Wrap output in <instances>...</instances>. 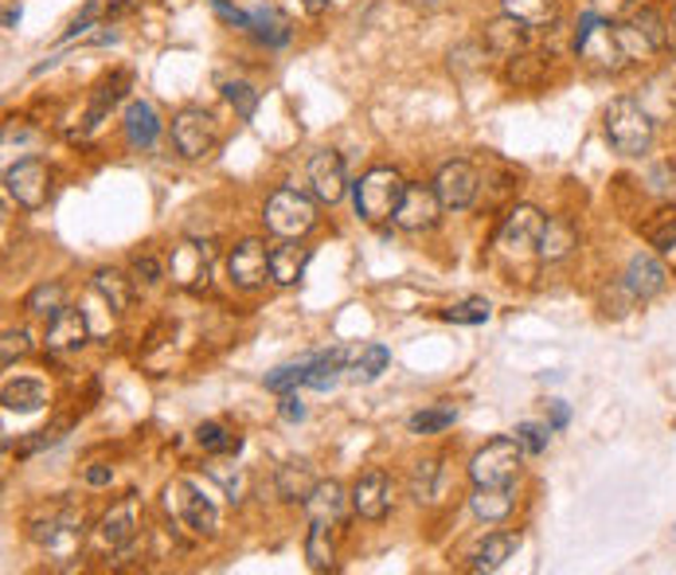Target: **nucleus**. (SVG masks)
<instances>
[{
    "instance_id": "603ef678",
    "label": "nucleus",
    "mask_w": 676,
    "mask_h": 575,
    "mask_svg": "<svg viewBox=\"0 0 676 575\" xmlns=\"http://www.w3.org/2000/svg\"><path fill=\"white\" fill-rule=\"evenodd\" d=\"M110 478H114V470H110V466H91V470H86V482H91V485H110Z\"/></svg>"
},
{
    "instance_id": "9d476101",
    "label": "nucleus",
    "mask_w": 676,
    "mask_h": 575,
    "mask_svg": "<svg viewBox=\"0 0 676 575\" xmlns=\"http://www.w3.org/2000/svg\"><path fill=\"white\" fill-rule=\"evenodd\" d=\"M168 275L181 290H207V278H212V247L196 239H184L168 255Z\"/></svg>"
},
{
    "instance_id": "4468645a",
    "label": "nucleus",
    "mask_w": 676,
    "mask_h": 575,
    "mask_svg": "<svg viewBox=\"0 0 676 575\" xmlns=\"http://www.w3.org/2000/svg\"><path fill=\"white\" fill-rule=\"evenodd\" d=\"M309 184H314V196L321 204L345 201V192H348L345 157H340L337 150H317L314 157H309Z\"/></svg>"
},
{
    "instance_id": "bb28decb",
    "label": "nucleus",
    "mask_w": 676,
    "mask_h": 575,
    "mask_svg": "<svg viewBox=\"0 0 676 575\" xmlns=\"http://www.w3.org/2000/svg\"><path fill=\"white\" fill-rule=\"evenodd\" d=\"M306 513H309V521H332L337 525L340 517H345V490H340V482H317L314 485V493H309L306 501Z\"/></svg>"
},
{
    "instance_id": "5701e85b",
    "label": "nucleus",
    "mask_w": 676,
    "mask_h": 575,
    "mask_svg": "<svg viewBox=\"0 0 676 575\" xmlns=\"http://www.w3.org/2000/svg\"><path fill=\"white\" fill-rule=\"evenodd\" d=\"M125 91H130V71H114V75L102 79V83L94 86V94H91V110H86V117H83L86 130H99L102 117H106L110 110H114L117 102L125 99Z\"/></svg>"
},
{
    "instance_id": "c756f323",
    "label": "nucleus",
    "mask_w": 676,
    "mask_h": 575,
    "mask_svg": "<svg viewBox=\"0 0 676 575\" xmlns=\"http://www.w3.org/2000/svg\"><path fill=\"white\" fill-rule=\"evenodd\" d=\"M94 290L102 294V301H106L114 314H125V309H130V301H133V278H125L122 270L106 267V270H99V275H94Z\"/></svg>"
},
{
    "instance_id": "cd10ccee",
    "label": "nucleus",
    "mask_w": 676,
    "mask_h": 575,
    "mask_svg": "<svg viewBox=\"0 0 676 575\" xmlns=\"http://www.w3.org/2000/svg\"><path fill=\"white\" fill-rule=\"evenodd\" d=\"M306 559L314 572H329L332 567V559H337V533H332V521H309Z\"/></svg>"
},
{
    "instance_id": "412c9836",
    "label": "nucleus",
    "mask_w": 676,
    "mask_h": 575,
    "mask_svg": "<svg viewBox=\"0 0 676 575\" xmlns=\"http://www.w3.org/2000/svg\"><path fill=\"white\" fill-rule=\"evenodd\" d=\"M161 137V114L153 110V102H130L125 106V142L133 150H153Z\"/></svg>"
},
{
    "instance_id": "6ab92c4d",
    "label": "nucleus",
    "mask_w": 676,
    "mask_h": 575,
    "mask_svg": "<svg viewBox=\"0 0 676 575\" xmlns=\"http://www.w3.org/2000/svg\"><path fill=\"white\" fill-rule=\"evenodd\" d=\"M48 349L51 352H74V349H83L86 345V317L83 309H59L55 317L48 321Z\"/></svg>"
},
{
    "instance_id": "ea45409f",
    "label": "nucleus",
    "mask_w": 676,
    "mask_h": 575,
    "mask_svg": "<svg viewBox=\"0 0 676 575\" xmlns=\"http://www.w3.org/2000/svg\"><path fill=\"white\" fill-rule=\"evenodd\" d=\"M309 368H314V357H306V360H294V364H281V368H274V372L266 376V388H270V392H294L297 383H306Z\"/></svg>"
},
{
    "instance_id": "aec40b11",
    "label": "nucleus",
    "mask_w": 676,
    "mask_h": 575,
    "mask_svg": "<svg viewBox=\"0 0 676 575\" xmlns=\"http://www.w3.org/2000/svg\"><path fill=\"white\" fill-rule=\"evenodd\" d=\"M665 283H668V270L660 267L653 255H634V259H629V267H626L629 298H642V301L657 298V294L665 290Z\"/></svg>"
},
{
    "instance_id": "58836bf2",
    "label": "nucleus",
    "mask_w": 676,
    "mask_h": 575,
    "mask_svg": "<svg viewBox=\"0 0 676 575\" xmlns=\"http://www.w3.org/2000/svg\"><path fill=\"white\" fill-rule=\"evenodd\" d=\"M196 442L207 454H232L239 451V434H232L223 423H199L196 427Z\"/></svg>"
},
{
    "instance_id": "9b49d317",
    "label": "nucleus",
    "mask_w": 676,
    "mask_h": 575,
    "mask_svg": "<svg viewBox=\"0 0 676 575\" xmlns=\"http://www.w3.org/2000/svg\"><path fill=\"white\" fill-rule=\"evenodd\" d=\"M32 536L51 552L55 559H71L83 544V517H74L66 505H55V513L48 517V525H35Z\"/></svg>"
},
{
    "instance_id": "a878e982",
    "label": "nucleus",
    "mask_w": 676,
    "mask_h": 575,
    "mask_svg": "<svg viewBox=\"0 0 676 575\" xmlns=\"http://www.w3.org/2000/svg\"><path fill=\"white\" fill-rule=\"evenodd\" d=\"M274 485H278V497L281 501H306L309 493H314L317 478H314V466H309L306 459H289L278 466V478H274Z\"/></svg>"
},
{
    "instance_id": "b1692460",
    "label": "nucleus",
    "mask_w": 676,
    "mask_h": 575,
    "mask_svg": "<svg viewBox=\"0 0 676 575\" xmlns=\"http://www.w3.org/2000/svg\"><path fill=\"white\" fill-rule=\"evenodd\" d=\"M575 247H578L575 224H571L567 216H552V219L544 224V235H540L536 255H540L544 263H563Z\"/></svg>"
},
{
    "instance_id": "4be33fe9",
    "label": "nucleus",
    "mask_w": 676,
    "mask_h": 575,
    "mask_svg": "<svg viewBox=\"0 0 676 575\" xmlns=\"http://www.w3.org/2000/svg\"><path fill=\"white\" fill-rule=\"evenodd\" d=\"M529 32H532V28H524L520 20L496 17V20H489V24H485V48L493 51V55L512 59V55H520V51L529 48Z\"/></svg>"
},
{
    "instance_id": "a19ab883",
    "label": "nucleus",
    "mask_w": 676,
    "mask_h": 575,
    "mask_svg": "<svg viewBox=\"0 0 676 575\" xmlns=\"http://www.w3.org/2000/svg\"><path fill=\"white\" fill-rule=\"evenodd\" d=\"M629 24H634L657 51L668 48V28H665V17H660L657 9H637L634 17H629Z\"/></svg>"
},
{
    "instance_id": "ddd939ff",
    "label": "nucleus",
    "mask_w": 676,
    "mask_h": 575,
    "mask_svg": "<svg viewBox=\"0 0 676 575\" xmlns=\"http://www.w3.org/2000/svg\"><path fill=\"white\" fill-rule=\"evenodd\" d=\"M442 201H438L434 188H422V184H407L403 201L396 208V227L399 232H430L442 216Z\"/></svg>"
},
{
    "instance_id": "f704fd0d",
    "label": "nucleus",
    "mask_w": 676,
    "mask_h": 575,
    "mask_svg": "<svg viewBox=\"0 0 676 575\" xmlns=\"http://www.w3.org/2000/svg\"><path fill=\"white\" fill-rule=\"evenodd\" d=\"M391 364V352L388 345H368V349H360V357L352 360V368H348V376L360 383H371V380H380L383 372H388Z\"/></svg>"
},
{
    "instance_id": "4c0bfd02",
    "label": "nucleus",
    "mask_w": 676,
    "mask_h": 575,
    "mask_svg": "<svg viewBox=\"0 0 676 575\" xmlns=\"http://www.w3.org/2000/svg\"><path fill=\"white\" fill-rule=\"evenodd\" d=\"M250 32H255L263 43H270V48H281V43L289 40V24L281 17H274V9L250 12Z\"/></svg>"
},
{
    "instance_id": "5fc2aeb1",
    "label": "nucleus",
    "mask_w": 676,
    "mask_h": 575,
    "mask_svg": "<svg viewBox=\"0 0 676 575\" xmlns=\"http://www.w3.org/2000/svg\"><path fill=\"white\" fill-rule=\"evenodd\" d=\"M4 24L17 28V24H20V9H9V12H4Z\"/></svg>"
},
{
    "instance_id": "423d86ee",
    "label": "nucleus",
    "mask_w": 676,
    "mask_h": 575,
    "mask_svg": "<svg viewBox=\"0 0 676 575\" xmlns=\"http://www.w3.org/2000/svg\"><path fill=\"white\" fill-rule=\"evenodd\" d=\"M520 462H524V446L516 442V434L493 439L470 459V478L473 485H512L520 474Z\"/></svg>"
},
{
    "instance_id": "c9c22d12",
    "label": "nucleus",
    "mask_w": 676,
    "mask_h": 575,
    "mask_svg": "<svg viewBox=\"0 0 676 575\" xmlns=\"http://www.w3.org/2000/svg\"><path fill=\"white\" fill-rule=\"evenodd\" d=\"M63 298H66V290H63V283H40L35 286L32 294L24 298V309L32 317H43V321H51V317L63 309Z\"/></svg>"
},
{
    "instance_id": "8fccbe9b",
    "label": "nucleus",
    "mask_w": 676,
    "mask_h": 575,
    "mask_svg": "<svg viewBox=\"0 0 676 575\" xmlns=\"http://www.w3.org/2000/svg\"><path fill=\"white\" fill-rule=\"evenodd\" d=\"M59 439H63V427H51V431H40L35 439H28L24 446H20V454H35V451H43V446H55Z\"/></svg>"
},
{
    "instance_id": "39448f33",
    "label": "nucleus",
    "mask_w": 676,
    "mask_h": 575,
    "mask_svg": "<svg viewBox=\"0 0 676 575\" xmlns=\"http://www.w3.org/2000/svg\"><path fill=\"white\" fill-rule=\"evenodd\" d=\"M165 509L176 525L196 536H215V528H219V513H215L212 497H204L188 478H176V482L165 485Z\"/></svg>"
},
{
    "instance_id": "09e8293b",
    "label": "nucleus",
    "mask_w": 676,
    "mask_h": 575,
    "mask_svg": "<svg viewBox=\"0 0 676 575\" xmlns=\"http://www.w3.org/2000/svg\"><path fill=\"white\" fill-rule=\"evenodd\" d=\"M99 12H102V4H99V0H91V4H86V9L71 20V28H66V40H74V35H83L86 28H91L94 20H99Z\"/></svg>"
},
{
    "instance_id": "a211bd4d",
    "label": "nucleus",
    "mask_w": 676,
    "mask_h": 575,
    "mask_svg": "<svg viewBox=\"0 0 676 575\" xmlns=\"http://www.w3.org/2000/svg\"><path fill=\"white\" fill-rule=\"evenodd\" d=\"M309 259H314V250H309L301 239H281V243H274V247H270V275H274V283L297 286L301 278H306Z\"/></svg>"
},
{
    "instance_id": "c03bdc74",
    "label": "nucleus",
    "mask_w": 676,
    "mask_h": 575,
    "mask_svg": "<svg viewBox=\"0 0 676 575\" xmlns=\"http://www.w3.org/2000/svg\"><path fill=\"white\" fill-rule=\"evenodd\" d=\"M223 99L232 102L235 114H239L243 122H250V117H255V110H258V91H255L250 83H227V86H223Z\"/></svg>"
},
{
    "instance_id": "79ce46f5",
    "label": "nucleus",
    "mask_w": 676,
    "mask_h": 575,
    "mask_svg": "<svg viewBox=\"0 0 676 575\" xmlns=\"http://www.w3.org/2000/svg\"><path fill=\"white\" fill-rule=\"evenodd\" d=\"M458 411L454 408H430V411H419V415L407 419V427H411L414 434H438L445 431V427H454Z\"/></svg>"
},
{
    "instance_id": "393cba45",
    "label": "nucleus",
    "mask_w": 676,
    "mask_h": 575,
    "mask_svg": "<svg viewBox=\"0 0 676 575\" xmlns=\"http://www.w3.org/2000/svg\"><path fill=\"white\" fill-rule=\"evenodd\" d=\"M516 497H512V485H478L470 497L473 517L485 521V525H501L504 517L512 513Z\"/></svg>"
},
{
    "instance_id": "473e14b6",
    "label": "nucleus",
    "mask_w": 676,
    "mask_h": 575,
    "mask_svg": "<svg viewBox=\"0 0 676 575\" xmlns=\"http://www.w3.org/2000/svg\"><path fill=\"white\" fill-rule=\"evenodd\" d=\"M645 239H649L665 259H673V267H676V208H660L657 216L645 224Z\"/></svg>"
},
{
    "instance_id": "0eeeda50",
    "label": "nucleus",
    "mask_w": 676,
    "mask_h": 575,
    "mask_svg": "<svg viewBox=\"0 0 676 575\" xmlns=\"http://www.w3.org/2000/svg\"><path fill=\"white\" fill-rule=\"evenodd\" d=\"M173 145L181 157L199 161L219 145V125H215V117L207 110L188 106L173 117Z\"/></svg>"
},
{
    "instance_id": "de8ad7c7",
    "label": "nucleus",
    "mask_w": 676,
    "mask_h": 575,
    "mask_svg": "<svg viewBox=\"0 0 676 575\" xmlns=\"http://www.w3.org/2000/svg\"><path fill=\"white\" fill-rule=\"evenodd\" d=\"M133 278H141V283H161V278H165V270H161V263L153 259V255H137V259H133Z\"/></svg>"
},
{
    "instance_id": "1a4fd4ad",
    "label": "nucleus",
    "mask_w": 676,
    "mask_h": 575,
    "mask_svg": "<svg viewBox=\"0 0 676 575\" xmlns=\"http://www.w3.org/2000/svg\"><path fill=\"white\" fill-rule=\"evenodd\" d=\"M434 192L445 212H465L481 192V176L470 161H445L434 176Z\"/></svg>"
},
{
    "instance_id": "a18cd8bd",
    "label": "nucleus",
    "mask_w": 676,
    "mask_h": 575,
    "mask_svg": "<svg viewBox=\"0 0 676 575\" xmlns=\"http://www.w3.org/2000/svg\"><path fill=\"white\" fill-rule=\"evenodd\" d=\"M516 442L524 446V454H540V451H547V439H552V427H544V423H520L516 431Z\"/></svg>"
},
{
    "instance_id": "72a5a7b5",
    "label": "nucleus",
    "mask_w": 676,
    "mask_h": 575,
    "mask_svg": "<svg viewBox=\"0 0 676 575\" xmlns=\"http://www.w3.org/2000/svg\"><path fill=\"white\" fill-rule=\"evenodd\" d=\"M516 552V536L512 533H493L485 536V544L478 548V556H473V572H496V567H504V559Z\"/></svg>"
},
{
    "instance_id": "49530a36",
    "label": "nucleus",
    "mask_w": 676,
    "mask_h": 575,
    "mask_svg": "<svg viewBox=\"0 0 676 575\" xmlns=\"http://www.w3.org/2000/svg\"><path fill=\"white\" fill-rule=\"evenodd\" d=\"M28 349H32V341H28L24 329H4V337H0V360H4V368L17 364Z\"/></svg>"
},
{
    "instance_id": "864d4df0",
    "label": "nucleus",
    "mask_w": 676,
    "mask_h": 575,
    "mask_svg": "<svg viewBox=\"0 0 676 575\" xmlns=\"http://www.w3.org/2000/svg\"><path fill=\"white\" fill-rule=\"evenodd\" d=\"M563 427H567V403L555 400L552 403V431H563Z\"/></svg>"
},
{
    "instance_id": "37998d69",
    "label": "nucleus",
    "mask_w": 676,
    "mask_h": 575,
    "mask_svg": "<svg viewBox=\"0 0 676 575\" xmlns=\"http://www.w3.org/2000/svg\"><path fill=\"white\" fill-rule=\"evenodd\" d=\"M438 490V459H422L414 462L411 470V497L414 501H430Z\"/></svg>"
},
{
    "instance_id": "3c124183",
    "label": "nucleus",
    "mask_w": 676,
    "mask_h": 575,
    "mask_svg": "<svg viewBox=\"0 0 676 575\" xmlns=\"http://www.w3.org/2000/svg\"><path fill=\"white\" fill-rule=\"evenodd\" d=\"M281 419H286V423H301V419H306V403L297 400L294 392H281Z\"/></svg>"
},
{
    "instance_id": "dca6fc26",
    "label": "nucleus",
    "mask_w": 676,
    "mask_h": 575,
    "mask_svg": "<svg viewBox=\"0 0 676 575\" xmlns=\"http://www.w3.org/2000/svg\"><path fill=\"white\" fill-rule=\"evenodd\" d=\"M352 509L363 521H383L391 509V482L383 470H368L352 485Z\"/></svg>"
},
{
    "instance_id": "c85d7f7f",
    "label": "nucleus",
    "mask_w": 676,
    "mask_h": 575,
    "mask_svg": "<svg viewBox=\"0 0 676 575\" xmlns=\"http://www.w3.org/2000/svg\"><path fill=\"white\" fill-rule=\"evenodd\" d=\"M501 9L524 28H552L560 17V0H501Z\"/></svg>"
},
{
    "instance_id": "6e6d98bb",
    "label": "nucleus",
    "mask_w": 676,
    "mask_h": 575,
    "mask_svg": "<svg viewBox=\"0 0 676 575\" xmlns=\"http://www.w3.org/2000/svg\"><path fill=\"white\" fill-rule=\"evenodd\" d=\"M673 536H676V525H673Z\"/></svg>"
},
{
    "instance_id": "2eb2a0df",
    "label": "nucleus",
    "mask_w": 676,
    "mask_h": 575,
    "mask_svg": "<svg viewBox=\"0 0 676 575\" xmlns=\"http://www.w3.org/2000/svg\"><path fill=\"white\" fill-rule=\"evenodd\" d=\"M544 212L532 208V204H516V208L504 216V227H501V250H529V247H540V235H544Z\"/></svg>"
},
{
    "instance_id": "20e7f679",
    "label": "nucleus",
    "mask_w": 676,
    "mask_h": 575,
    "mask_svg": "<svg viewBox=\"0 0 676 575\" xmlns=\"http://www.w3.org/2000/svg\"><path fill=\"white\" fill-rule=\"evenodd\" d=\"M263 224L270 227L278 239H306V235L317 227V204L309 201L306 192L278 188L270 201H266Z\"/></svg>"
},
{
    "instance_id": "7ed1b4c3",
    "label": "nucleus",
    "mask_w": 676,
    "mask_h": 575,
    "mask_svg": "<svg viewBox=\"0 0 676 575\" xmlns=\"http://www.w3.org/2000/svg\"><path fill=\"white\" fill-rule=\"evenodd\" d=\"M575 55L583 59L586 68L606 71V75H618L622 68H629L626 48L618 40V24H606L598 17H586L583 28L575 35Z\"/></svg>"
},
{
    "instance_id": "e433bc0d",
    "label": "nucleus",
    "mask_w": 676,
    "mask_h": 575,
    "mask_svg": "<svg viewBox=\"0 0 676 575\" xmlns=\"http://www.w3.org/2000/svg\"><path fill=\"white\" fill-rule=\"evenodd\" d=\"M489 317H493V306L485 298H462L442 309V321H450V326H485Z\"/></svg>"
},
{
    "instance_id": "f257e3e1",
    "label": "nucleus",
    "mask_w": 676,
    "mask_h": 575,
    "mask_svg": "<svg viewBox=\"0 0 676 575\" xmlns=\"http://www.w3.org/2000/svg\"><path fill=\"white\" fill-rule=\"evenodd\" d=\"M407 181L396 173V168L380 165V168H368L360 176V184L352 188V201H356V216L363 224H383V219H396V208L403 201Z\"/></svg>"
},
{
    "instance_id": "2f4dec72",
    "label": "nucleus",
    "mask_w": 676,
    "mask_h": 575,
    "mask_svg": "<svg viewBox=\"0 0 676 575\" xmlns=\"http://www.w3.org/2000/svg\"><path fill=\"white\" fill-rule=\"evenodd\" d=\"M547 75V63L544 55H532V51H520V55L509 59V68H504V79H509L512 86H520V91H532V86H540Z\"/></svg>"
},
{
    "instance_id": "7c9ffc66",
    "label": "nucleus",
    "mask_w": 676,
    "mask_h": 575,
    "mask_svg": "<svg viewBox=\"0 0 676 575\" xmlns=\"http://www.w3.org/2000/svg\"><path fill=\"white\" fill-rule=\"evenodd\" d=\"M0 400H4V411L28 415V411H40L48 403V388L40 380H17V383H4V396Z\"/></svg>"
},
{
    "instance_id": "6e6552de",
    "label": "nucleus",
    "mask_w": 676,
    "mask_h": 575,
    "mask_svg": "<svg viewBox=\"0 0 676 575\" xmlns=\"http://www.w3.org/2000/svg\"><path fill=\"white\" fill-rule=\"evenodd\" d=\"M4 192L20 204L24 212H40L51 196V173L40 157H24L4 173Z\"/></svg>"
},
{
    "instance_id": "f3484780",
    "label": "nucleus",
    "mask_w": 676,
    "mask_h": 575,
    "mask_svg": "<svg viewBox=\"0 0 676 575\" xmlns=\"http://www.w3.org/2000/svg\"><path fill=\"white\" fill-rule=\"evenodd\" d=\"M137 528H141L137 497H122L117 505L106 509V517H102V525H99V536L106 548H125V544L137 541Z\"/></svg>"
},
{
    "instance_id": "f8f14e48",
    "label": "nucleus",
    "mask_w": 676,
    "mask_h": 575,
    "mask_svg": "<svg viewBox=\"0 0 676 575\" xmlns=\"http://www.w3.org/2000/svg\"><path fill=\"white\" fill-rule=\"evenodd\" d=\"M227 275L239 290H258L266 286L270 275V250H266L263 239H243L239 247L232 250V259H227Z\"/></svg>"
},
{
    "instance_id": "f03ea898",
    "label": "nucleus",
    "mask_w": 676,
    "mask_h": 575,
    "mask_svg": "<svg viewBox=\"0 0 676 575\" xmlns=\"http://www.w3.org/2000/svg\"><path fill=\"white\" fill-rule=\"evenodd\" d=\"M603 125H606V142H611L622 157H642V153L653 145V134H657L653 117L645 114V106L634 99H614L611 106H606Z\"/></svg>"
}]
</instances>
